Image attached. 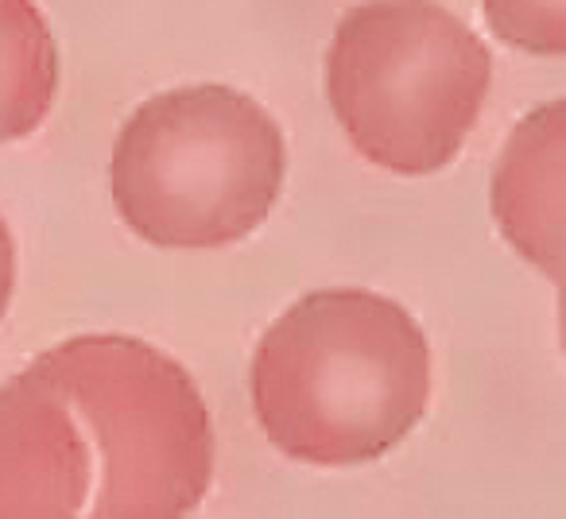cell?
<instances>
[{
  "instance_id": "cell-8",
  "label": "cell",
  "mask_w": 566,
  "mask_h": 519,
  "mask_svg": "<svg viewBox=\"0 0 566 519\" xmlns=\"http://www.w3.org/2000/svg\"><path fill=\"white\" fill-rule=\"evenodd\" d=\"M485 20L509 47L527 55H566V0H485Z\"/></svg>"
},
{
  "instance_id": "cell-7",
  "label": "cell",
  "mask_w": 566,
  "mask_h": 519,
  "mask_svg": "<svg viewBox=\"0 0 566 519\" xmlns=\"http://www.w3.org/2000/svg\"><path fill=\"white\" fill-rule=\"evenodd\" d=\"M59 89V47L32 0H0V144L48 120Z\"/></svg>"
},
{
  "instance_id": "cell-5",
  "label": "cell",
  "mask_w": 566,
  "mask_h": 519,
  "mask_svg": "<svg viewBox=\"0 0 566 519\" xmlns=\"http://www.w3.org/2000/svg\"><path fill=\"white\" fill-rule=\"evenodd\" d=\"M90 496V442L35 369L0 384V519H74Z\"/></svg>"
},
{
  "instance_id": "cell-9",
  "label": "cell",
  "mask_w": 566,
  "mask_h": 519,
  "mask_svg": "<svg viewBox=\"0 0 566 519\" xmlns=\"http://www.w3.org/2000/svg\"><path fill=\"white\" fill-rule=\"evenodd\" d=\"M12 287H17V241H12L9 221L0 218V318L12 303Z\"/></svg>"
},
{
  "instance_id": "cell-3",
  "label": "cell",
  "mask_w": 566,
  "mask_h": 519,
  "mask_svg": "<svg viewBox=\"0 0 566 519\" xmlns=\"http://www.w3.org/2000/svg\"><path fill=\"white\" fill-rule=\"evenodd\" d=\"M489 86V47L434 0H365L338 20L326 51V97L342 133L392 174L454 163Z\"/></svg>"
},
{
  "instance_id": "cell-2",
  "label": "cell",
  "mask_w": 566,
  "mask_h": 519,
  "mask_svg": "<svg viewBox=\"0 0 566 519\" xmlns=\"http://www.w3.org/2000/svg\"><path fill=\"white\" fill-rule=\"evenodd\" d=\"M287 144L272 113L233 86L156 94L113 144V202L156 248H226L280 202Z\"/></svg>"
},
{
  "instance_id": "cell-6",
  "label": "cell",
  "mask_w": 566,
  "mask_h": 519,
  "mask_svg": "<svg viewBox=\"0 0 566 519\" xmlns=\"http://www.w3.org/2000/svg\"><path fill=\"white\" fill-rule=\"evenodd\" d=\"M563 140L566 102L539 105L512 128L493 171V218L504 241L563 284Z\"/></svg>"
},
{
  "instance_id": "cell-1",
  "label": "cell",
  "mask_w": 566,
  "mask_h": 519,
  "mask_svg": "<svg viewBox=\"0 0 566 519\" xmlns=\"http://www.w3.org/2000/svg\"><path fill=\"white\" fill-rule=\"evenodd\" d=\"M252 411L268 442L318 469L369 465L400 446L431 400V349L396 299L311 292L256 341Z\"/></svg>"
},
{
  "instance_id": "cell-4",
  "label": "cell",
  "mask_w": 566,
  "mask_h": 519,
  "mask_svg": "<svg viewBox=\"0 0 566 519\" xmlns=\"http://www.w3.org/2000/svg\"><path fill=\"white\" fill-rule=\"evenodd\" d=\"M94 434L97 519H179L213 480V426L195 377L156 346L86 333L32 361Z\"/></svg>"
}]
</instances>
